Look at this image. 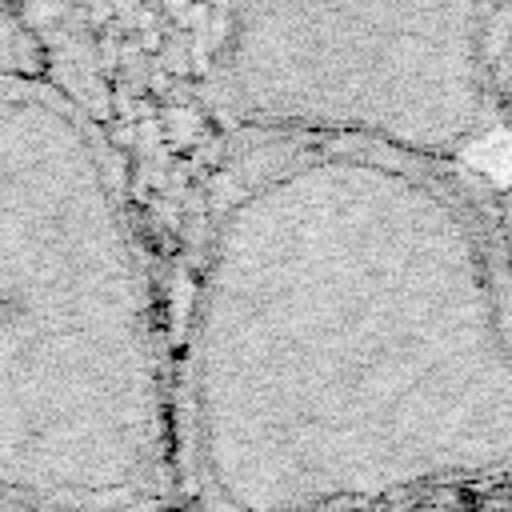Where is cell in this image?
<instances>
[{
  "label": "cell",
  "mask_w": 512,
  "mask_h": 512,
  "mask_svg": "<svg viewBox=\"0 0 512 512\" xmlns=\"http://www.w3.org/2000/svg\"><path fill=\"white\" fill-rule=\"evenodd\" d=\"M200 304L204 468L244 512L512 460V280L424 160L316 144L264 172Z\"/></svg>",
  "instance_id": "6da1fadb"
},
{
  "label": "cell",
  "mask_w": 512,
  "mask_h": 512,
  "mask_svg": "<svg viewBox=\"0 0 512 512\" xmlns=\"http://www.w3.org/2000/svg\"><path fill=\"white\" fill-rule=\"evenodd\" d=\"M240 104L304 140L428 160L484 108L480 0H236Z\"/></svg>",
  "instance_id": "7a4b0ae2"
}]
</instances>
